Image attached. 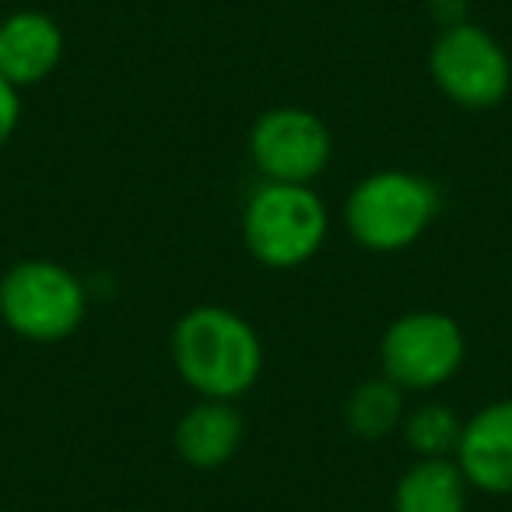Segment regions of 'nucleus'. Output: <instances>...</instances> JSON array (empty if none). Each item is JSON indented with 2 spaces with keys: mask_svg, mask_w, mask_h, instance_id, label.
I'll return each instance as SVG.
<instances>
[{
  "mask_svg": "<svg viewBox=\"0 0 512 512\" xmlns=\"http://www.w3.org/2000/svg\"><path fill=\"white\" fill-rule=\"evenodd\" d=\"M172 365L204 400H239L264 372L256 327L228 306H193L172 327Z\"/></svg>",
  "mask_w": 512,
  "mask_h": 512,
  "instance_id": "1",
  "label": "nucleus"
},
{
  "mask_svg": "<svg viewBox=\"0 0 512 512\" xmlns=\"http://www.w3.org/2000/svg\"><path fill=\"white\" fill-rule=\"evenodd\" d=\"M330 211L313 186L260 183L242 204V242L256 264L295 271L323 249Z\"/></svg>",
  "mask_w": 512,
  "mask_h": 512,
  "instance_id": "2",
  "label": "nucleus"
},
{
  "mask_svg": "<svg viewBox=\"0 0 512 512\" xmlns=\"http://www.w3.org/2000/svg\"><path fill=\"white\" fill-rule=\"evenodd\" d=\"M439 204L432 179L407 169H379L348 193L344 225L369 253H400L432 228Z\"/></svg>",
  "mask_w": 512,
  "mask_h": 512,
  "instance_id": "3",
  "label": "nucleus"
},
{
  "mask_svg": "<svg viewBox=\"0 0 512 512\" xmlns=\"http://www.w3.org/2000/svg\"><path fill=\"white\" fill-rule=\"evenodd\" d=\"M88 316V288L57 260H18L0 274V320L32 344H57L78 334Z\"/></svg>",
  "mask_w": 512,
  "mask_h": 512,
  "instance_id": "4",
  "label": "nucleus"
},
{
  "mask_svg": "<svg viewBox=\"0 0 512 512\" xmlns=\"http://www.w3.org/2000/svg\"><path fill=\"white\" fill-rule=\"evenodd\" d=\"M463 358H467V341L460 323L439 309H411L397 316L379 341L383 376L404 393L446 386L463 369Z\"/></svg>",
  "mask_w": 512,
  "mask_h": 512,
  "instance_id": "5",
  "label": "nucleus"
},
{
  "mask_svg": "<svg viewBox=\"0 0 512 512\" xmlns=\"http://www.w3.org/2000/svg\"><path fill=\"white\" fill-rule=\"evenodd\" d=\"M432 81L449 102L463 109H495L512 88V60L505 46L481 25H449L428 53Z\"/></svg>",
  "mask_w": 512,
  "mask_h": 512,
  "instance_id": "6",
  "label": "nucleus"
},
{
  "mask_svg": "<svg viewBox=\"0 0 512 512\" xmlns=\"http://www.w3.org/2000/svg\"><path fill=\"white\" fill-rule=\"evenodd\" d=\"M249 158L267 183L313 186L334 158L327 123L302 106H274L249 127Z\"/></svg>",
  "mask_w": 512,
  "mask_h": 512,
  "instance_id": "7",
  "label": "nucleus"
},
{
  "mask_svg": "<svg viewBox=\"0 0 512 512\" xmlns=\"http://www.w3.org/2000/svg\"><path fill=\"white\" fill-rule=\"evenodd\" d=\"M453 460L474 491L512 495V397L491 400L463 421Z\"/></svg>",
  "mask_w": 512,
  "mask_h": 512,
  "instance_id": "8",
  "label": "nucleus"
},
{
  "mask_svg": "<svg viewBox=\"0 0 512 512\" xmlns=\"http://www.w3.org/2000/svg\"><path fill=\"white\" fill-rule=\"evenodd\" d=\"M64 60V29L46 11H11L0 18V78L22 92L43 85Z\"/></svg>",
  "mask_w": 512,
  "mask_h": 512,
  "instance_id": "9",
  "label": "nucleus"
},
{
  "mask_svg": "<svg viewBox=\"0 0 512 512\" xmlns=\"http://www.w3.org/2000/svg\"><path fill=\"white\" fill-rule=\"evenodd\" d=\"M242 414L235 411L232 400H204L200 397L190 411L172 428V446L179 460L190 463L193 470H218L239 453L242 446Z\"/></svg>",
  "mask_w": 512,
  "mask_h": 512,
  "instance_id": "10",
  "label": "nucleus"
},
{
  "mask_svg": "<svg viewBox=\"0 0 512 512\" xmlns=\"http://www.w3.org/2000/svg\"><path fill=\"white\" fill-rule=\"evenodd\" d=\"M470 484L453 456L414 460L393 488V512H467Z\"/></svg>",
  "mask_w": 512,
  "mask_h": 512,
  "instance_id": "11",
  "label": "nucleus"
},
{
  "mask_svg": "<svg viewBox=\"0 0 512 512\" xmlns=\"http://www.w3.org/2000/svg\"><path fill=\"white\" fill-rule=\"evenodd\" d=\"M344 421L358 439H386L404 425V390L386 376L365 379L351 390L344 404Z\"/></svg>",
  "mask_w": 512,
  "mask_h": 512,
  "instance_id": "12",
  "label": "nucleus"
},
{
  "mask_svg": "<svg viewBox=\"0 0 512 512\" xmlns=\"http://www.w3.org/2000/svg\"><path fill=\"white\" fill-rule=\"evenodd\" d=\"M400 432L418 460H442V456H453L460 446L463 421L446 404H421L411 414H404Z\"/></svg>",
  "mask_w": 512,
  "mask_h": 512,
  "instance_id": "13",
  "label": "nucleus"
},
{
  "mask_svg": "<svg viewBox=\"0 0 512 512\" xmlns=\"http://www.w3.org/2000/svg\"><path fill=\"white\" fill-rule=\"evenodd\" d=\"M18 120H22V92H18L11 81L0 78V151L11 144V137H15V130H18Z\"/></svg>",
  "mask_w": 512,
  "mask_h": 512,
  "instance_id": "14",
  "label": "nucleus"
}]
</instances>
